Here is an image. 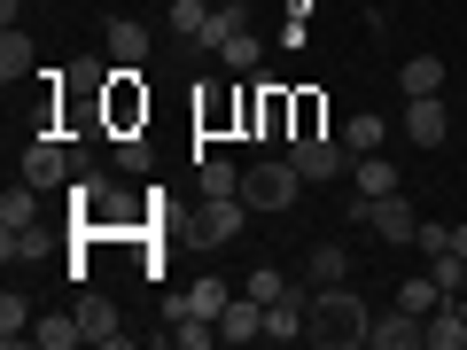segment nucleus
I'll list each match as a JSON object with an SVG mask.
<instances>
[{"mask_svg":"<svg viewBox=\"0 0 467 350\" xmlns=\"http://www.w3.org/2000/svg\"><path fill=\"white\" fill-rule=\"evenodd\" d=\"M451 250H460V257H467V218H460V226H451Z\"/></svg>","mask_w":467,"mask_h":350,"instance_id":"obj_31","label":"nucleus"},{"mask_svg":"<svg viewBox=\"0 0 467 350\" xmlns=\"http://www.w3.org/2000/svg\"><path fill=\"white\" fill-rule=\"evenodd\" d=\"M149 47H156V39H149V24H140V16H109V32H101V55H109L117 70H140V63H149Z\"/></svg>","mask_w":467,"mask_h":350,"instance_id":"obj_8","label":"nucleus"},{"mask_svg":"<svg viewBox=\"0 0 467 350\" xmlns=\"http://www.w3.org/2000/svg\"><path fill=\"white\" fill-rule=\"evenodd\" d=\"M70 312H78L86 343H101V350H125V343H133V335L117 327V304H109V296H78V304H70Z\"/></svg>","mask_w":467,"mask_h":350,"instance_id":"obj_9","label":"nucleus"},{"mask_svg":"<svg viewBox=\"0 0 467 350\" xmlns=\"http://www.w3.org/2000/svg\"><path fill=\"white\" fill-rule=\"evenodd\" d=\"M398 304H405V312H420V319H429L436 304H444V288H436V273H413V281L398 288Z\"/></svg>","mask_w":467,"mask_h":350,"instance_id":"obj_26","label":"nucleus"},{"mask_svg":"<svg viewBox=\"0 0 467 350\" xmlns=\"http://www.w3.org/2000/svg\"><path fill=\"white\" fill-rule=\"evenodd\" d=\"M226 304H234V288H226V281H211V273H202V281L187 288V312H202V319H218Z\"/></svg>","mask_w":467,"mask_h":350,"instance_id":"obj_25","label":"nucleus"},{"mask_svg":"<svg viewBox=\"0 0 467 350\" xmlns=\"http://www.w3.org/2000/svg\"><path fill=\"white\" fill-rule=\"evenodd\" d=\"M218 343H265V304L257 296H234L218 312Z\"/></svg>","mask_w":467,"mask_h":350,"instance_id":"obj_12","label":"nucleus"},{"mask_svg":"<svg viewBox=\"0 0 467 350\" xmlns=\"http://www.w3.org/2000/svg\"><path fill=\"white\" fill-rule=\"evenodd\" d=\"M24 180H32L39 195H63L70 187V149L63 140H24Z\"/></svg>","mask_w":467,"mask_h":350,"instance_id":"obj_6","label":"nucleus"},{"mask_svg":"<svg viewBox=\"0 0 467 350\" xmlns=\"http://www.w3.org/2000/svg\"><path fill=\"white\" fill-rule=\"evenodd\" d=\"M367 327H374V304L358 296L350 281L312 288V343H327V350H367Z\"/></svg>","mask_w":467,"mask_h":350,"instance_id":"obj_1","label":"nucleus"},{"mask_svg":"<svg viewBox=\"0 0 467 350\" xmlns=\"http://www.w3.org/2000/svg\"><path fill=\"white\" fill-rule=\"evenodd\" d=\"M140 164H149V140H140V133L117 140V171H140Z\"/></svg>","mask_w":467,"mask_h":350,"instance_id":"obj_30","label":"nucleus"},{"mask_svg":"<svg viewBox=\"0 0 467 350\" xmlns=\"http://www.w3.org/2000/svg\"><path fill=\"white\" fill-rule=\"evenodd\" d=\"M0 78H8V86L39 78V55H32V39H24L16 24H8V32H0Z\"/></svg>","mask_w":467,"mask_h":350,"instance_id":"obj_15","label":"nucleus"},{"mask_svg":"<svg viewBox=\"0 0 467 350\" xmlns=\"http://www.w3.org/2000/svg\"><path fill=\"white\" fill-rule=\"evenodd\" d=\"M218 63H226V70H257V63H265V39H257V32H234L226 47H218Z\"/></svg>","mask_w":467,"mask_h":350,"instance_id":"obj_24","label":"nucleus"},{"mask_svg":"<svg viewBox=\"0 0 467 350\" xmlns=\"http://www.w3.org/2000/svg\"><path fill=\"white\" fill-rule=\"evenodd\" d=\"M420 343H429V319L405 312L398 296H389V312H374V327H367V350H420Z\"/></svg>","mask_w":467,"mask_h":350,"instance_id":"obj_5","label":"nucleus"},{"mask_svg":"<svg viewBox=\"0 0 467 350\" xmlns=\"http://www.w3.org/2000/svg\"><path fill=\"white\" fill-rule=\"evenodd\" d=\"M405 140H420V149H436V140H451L444 94H429V101H405Z\"/></svg>","mask_w":467,"mask_h":350,"instance_id":"obj_13","label":"nucleus"},{"mask_svg":"<svg viewBox=\"0 0 467 350\" xmlns=\"http://www.w3.org/2000/svg\"><path fill=\"white\" fill-rule=\"evenodd\" d=\"M413 250H420V257H444V250H451V226H436V218H420Z\"/></svg>","mask_w":467,"mask_h":350,"instance_id":"obj_29","label":"nucleus"},{"mask_svg":"<svg viewBox=\"0 0 467 350\" xmlns=\"http://www.w3.org/2000/svg\"><path fill=\"white\" fill-rule=\"evenodd\" d=\"M444 86H451V70L436 63V55H405L398 63V94L405 101H429V94H444Z\"/></svg>","mask_w":467,"mask_h":350,"instance_id":"obj_10","label":"nucleus"},{"mask_svg":"<svg viewBox=\"0 0 467 350\" xmlns=\"http://www.w3.org/2000/svg\"><path fill=\"white\" fill-rule=\"evenodd\" d=\"M288 164H296L304 171V180H343V171H350V149H343V133H296V140H288Z\"/></svg>","mask_w":467,"mask_h":350,"instance_id":"obj_4","label":"nucleus"},{"mask_svg":"<svg viewBox=\"0 0 467 350\" xmlns=\"http://www.w3.org/2000/svg\"><path fill=\"white\" fill-rule=\"evenodd\" d=\"M32 226H39V187L24 180V187L0 195V233H32Z\"/></svg>","mask_w":467,"mask_h":350,"instance_id":"obj_16","label":"nucleus"},{"mask_svg":"<svg viewBox=\"0 0 467 350\" xmlns=\"http://www.w3.org/2000/svg\"><path fill=\"white\" fill-rule=\"evenodd\" d=\"M32 343L39 350H78L86 327H78V312H55V319H39V327H32Z\"/></svg>","mask_w":467,"mask_h":350,"instance_id":"obj_20","label":"nucleus"},{"mask_svg":"<svg viewBox=\"0 0 467 350\" xmlns=\"http://www.w3.org/2000/svg\"><path fill=\"white\" fill-rule=\"evenodd\" d=\"M429 350H467V312H460L451 296L429 312Z\"/></svg>","mask_w":467,"mask_h":350,"instance_id":"obj_17","label":"nucleus"},{"mask_svg":"<svg viewBox=\"0 0 467 350\" xmlns=\"http://www.w3.org/2000/svg\"><path fill=\"white\" fill-rule=\"evenodd\" d=\"M32 327H39V319H32V304H24L16 288H8V296H0V343H8V350H16V343H32Z\"/></svg>","mask_w":467,"mask_h":350,"instance_id":"obj_21","label":"nucleus"},{"mask_svg":"<svg viewBox=\"0 0 467 350\" xmlns=\"http://www.w3.org/2000/svg\"><path fill=\"white\" fill-rule=\"evenodd\" d=\"M242 226H250V202H242V195H202L195 202V242H202V250H226Z\"/></svg>","mask_w":467,"mask_h":350,"instance_id":"obj_3","label":"nucleus"},{"mask_svg":"<svg viewBox=\"0 0 467 350\" xmlns=\"http://www.w3.org/2000/svg\"><path fill=\"white\" fill-rule=\"evenodd\" d=\"M296 187H304V171L288 164V149L242 171V202H250V211H288V202H296Z\"/></svg>","mask_w":467,"mask_h":350,"instance_id":"obj_2","label":"nucleus"},{"mask_svg":"<svg viewBox=\"0 0 467 350\" xmlns=\"http://www.w3.org/2000/svg\"><path fill=\"white\" fill-rule=\"evenodd\" d=\"M288 117H296V101H288V94H265V101L250 109V125H257L265 140H288Z\"/></svg>","mask_w":467,"mask_h":350,"instance_id":"obj_22","label":"nucleus"},{"mask_svg":"<svg viewBox=\"0 0 467 350\" xmlns=\"http://www.w3.org/2000/svg\"><path fill=\"white\" fill-rule=\"evenodd\" d=\"M367 226L382 233L389 250H413V233H420V218H413V202H405V195H367Z\"/></svg>","mask_w":467,"mask_h":350,"instance_id":"obj_7","label":"nucleus"},{"mask_svg":"<svg viewBox=\"0 0 467 350\" xmlns=\"http://www.w3.org/2000/svg\"><path fill=\"white\" fill-rule=\"evenodd\" d=\"M242 296H257V304H281V296H288V281H281V273H273V265H257Z\"/></svg>","mask_w":467,"mask_h":350,"instance_id":"obj_28","label":"nucleus"},{"mask_svg":"<svg viewBox=\"0 0 467 350\" xmlns=\"http://www.w3.org/2000/svg\"><path fill=\"white\" fill-rule=\"evenodd\" d=\"M195 195H242V171L226 156H195Z\"/></svg>","mask_w":467,"mask_h":350,"instance_id":"obj_19","label":"nucleus"},{"mask_svg":"<svg viewBox=\"0 0 467 350\" xmlns=\"http://www.w3.org/2000/svg\"><path fill=\"white\" fill-rule=\"evenodd\" d=\"M350 187H358V195H398V164H389V149L350 156Z\"/></svg>","mask_w":467,"mask_h":350,"instance_id":"obj_14","label":"nucleus"},{"mask_svg":"<svg viewBox=\"0 0 467 350\" xmlns=\"http://www.w3.org/2000/svg\"><path fill=\"white\" fill-rule=\"evenodd\" d=\"M234 32H250V8H242V0H218V8H211V16H202V32L187 39V47H202V55H218V47H226Z\"/></svg>","mask_w":467,"mask_h":350,"instance_id":"obj_11","label":"nucleus"},{"mask_svg":"<svg viewBox=\"0 0 467 350\" xmlns=\"http://www.w3.org/2000/svg\"><path fill=\"white\" fill-rule=\"evenodd\" d=\"M343 149H350V156H374V149H389V125H382L374 109H358V117L343 125Z\"/></svg>","mask_w":467,"mask_h":350,"instance_id":"obj_18","label":"nucleus"},{"mask_svg":"<svg viewBox=\"0 0 467 350\" xmlns=\"http://www.w3.org/2000/svg\"><path fill=\"white\" fill-rule=\"evenodd\" d=\"M335 281H350V250L343 242H319L312 250V288H335Z\"/></svg>","mask_w":467,"mask_h":350,"instance_id":"obj_23","label":"nucleus"},{"mask_svg":"<svg viewBox=\"0 0 467 350\" xmlns=\"http://www.w3.org/2000/svg\"><path fill=\"white\" fill-rule=\"evenodd\" d=\"M164 16H171V32H180V39H195V32H202V16H211V0H171Z\"/></svg>","mask_w":467,"mask_h":350,"instance_id":"obj_27","label":"nucleus"}]
</instances>
